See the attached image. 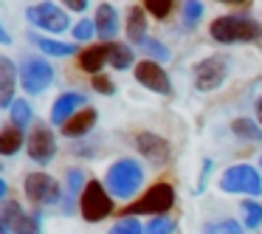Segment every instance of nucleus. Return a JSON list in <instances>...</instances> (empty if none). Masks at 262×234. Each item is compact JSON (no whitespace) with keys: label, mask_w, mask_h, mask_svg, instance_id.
<instances>
[{"label":"nucleus","mask_w":262,"mask_h":234,"mask_svg":"<svg viewBox=\"0 0 262 234\" xmlns=\"http://www.w3.org/2000/svg\"><path fill=\"white\" fill-rule=\"evenodd\" d=\"M113 68H119V71H124V68H130L133 65V51H130V46H121V42H110V59H107Z\"/></svg>","instance_id":"nucleus-25"},{"label":"nucleus","mask_w":262,"mask_h":234,"mask_svg":"<svg viewBox=\"0 0 262 234\" xmlns=\"http://www.w3.org/2000/svg\"><path fill=\"white\" fill-rule=\"evenodd\" d=\"M239 209H243L245 228H259L262 226V203H256V200H245Z\"/></svg>","instance_id":"nucleus-27"},{"label":"nucleus","mask_w":262,"mask_h":234,"mask_svg":"<svg viewBox=\"0 0 262 234\" xmlns=\"http://www.w3.org/2000/svg\"><path fill=\"white\" fill-rule=\"evenodd\" d=\"M136 79L152 93H161V96H169L172 93L169 74H166V71L161 68V62H155V59H144V62L136 65Z\"/></svg>","instance_id":"nucleus-11"},{"label":"nucleus","mask_w":262,"mask_h":234,"mask_svg":"<svg viewBox=\"0 0 262 234\" xmlns=\"http://www.w3.org/2000/svg\"><path fill=\"white\" fill-rule=\"evenodd\" d=\"M29 155L31 161H37V164H48V161L57 155V138H54V133L48 130V127H34V133L29 136Z\"/></svg>","instance_id":"nucleus-13"},{"label":"nucleus","mask_w":262,"mask_h":234,"mask_svg":"<svg viewBox=\"0 0 262 234\" xmlns=\"http://www.w3.org/2000/svg\"><path fill=\"white\" fill-rule=\"evenodd\" d=\"M62 3L71 9V12H85L88 9V0H62Z\"/></svg>","instance_id":"nucleus-35"},{"label":"nucleus","mask_w":262,"mask_h":234,"mask_svg":"<svg viewBox=\"0 0 262 234\" xmlns=\"http://www.w3.org/2000/svg\"><path fill=\"white\" fill-rule=\"evenodd\" d=\"M203 234H245V226L231 217H223V220H211L203 226Z\"/></svg>","instance_id":"nucleus-24"},{"label":"nucleus","mask_w":262,"mask_h":234,"mask_svg":"<svg viewBox=\"0 0 262 234\" xmlns=\"http://www.w3.org/2000/svg\"><path fill=\"white\" fill-rule=\"evenodd\" d=\"M141 46L147 48V54L155 59V62H166V59H169V51H166L164 42H158V40H144Z\"/></svg>","instance_id":"nucleus-33"},{"label":"nucleus","mask_w":262,"mask_h":234,"mask_svg":"<svg viewBox=\"0 0 262 234\" xmlns=\"http://www.w3.org/2000/svg\"><path fill=\"white\" fill-rule=\"evenodd\" d=\"M234 133H237L239 138H251V141H259L262 138V124L254 119H234Z\"/></svg>","instance_id":"nucleus-26"},{"label":"nucleus","mask_w":262,"mask_h":234,"mask_svg":"<svg viewBox=\"0 0 262 234\" xmlns=\"http://www.w3.org/2000/svg\"><path fill=\"white\" fill-rule=\"evenodd\" d=\"M211 40L223 42H251V40H259L262 37V26L256 20L248 17H237V14H228V17H217L211 23Z\"/></svg>","instance_id":"nucleus-2"},{"label":"nucleus","mask_w":262,"mask_h":234,"mask_svg":"<svg viewBox=\"0 0 262 234\" xmlns=\"http://www.w3.org/2000/svg\"><path fill=\"white\" fill-rule=\"evenodd\" d=\"M144 231H147V234H172V231H175V220H169L166 215H155Z\"/></svg>","instance_id":"nucleus-30"},{"label":"nucleus","mask_w":262,"mask_h":234,"mask_svg":"<svg viewBox=\"0 0 262 234\" xmlns=\"http://www.w3.org/2000/svg\"><path fill=\"white\" fill-rule=\"evenodd\" d=\"M82 104H85V96H82V93H62L51 108V121L57 127H62L74 113H79Z\"/></svg>","instance_id":"nucleus-15"},{"label":"nucleus","mask_w":262,"mask_h":234,"mask_svg":"<svg viewBox=\"0 0 262 234\" xmlns=\"http://www.w3.org/2000/svg\"><path fill=\"white\" fill-rule=\"evenodd\" d=\"M172 203H175V189L169 183H155L136 203L127 206V215H166Z\"/></svg>","instance_id":"nucleus-5"},{"label":"nucleus","mask_w":262,"mask_h":234,"mask_svg":"<svg viewBox=\"0 0 262 234\" xmlns=\"http://www.w3.org/2000/svg\"><path fill=\"white\" fill-rule=\"evenodd\" d=\"M93 124H96V110H93V108H82L79 113H74L62 124V133H65V136H71V138H79V136H85Z\"/></svg>","instance_id":"nucleus-17"},{"label":"nucleus","mask_w":262,"mask_h":234,"mask_svg":"<svg viewBox=\"0 0 262 234\" xmlns=\"http://www.w3.org/2000/svg\"><path fill=\"white\" fill-rule=\"evenodd\" d=\"M127 37L133 42H144L147 40V14L141 6H133L127 14Z\"/></svg>","instance_id":"nucleus-20"},{"label":"nucleus","mask_w":262,"mask_h":234,"mask_svg":"<svg viewBox=\"0 0 262 234\" xmlns=\"http://www.w3.org/2000/svg\"><path fill=\"white\" fill-rule=\"evenodd\" d=\"M93 88H96L99 93H113V91H116L113 82H110L104 74H93Z\"/></svg>","instance_id":"nucleus-34"},{"label":"nucleus","mask_w":262,"mask_h":234,"mask_svg":"<svg viewBox=\"0 0 262 234\" xmlns=\"http://www.w3.org/2000/svg\"><path fill=\"white\" fill-rule=\"evenodd\" d=\"M220 3H234V6H239V3H248V0H220Z\"/></svg>","instance_id":"nucleus-37"},{"label":"nucleus","mask_w":262,"mask_h":234,"mask_svg":"<svg viewBox=\"0 0 262 234\" xmlns=\"http://www.w3.org/2000/svg\"><path fill=\"white\" fill-rule=\"evenodd\" d=\"M26 195L31 203L46 206V203H57L59 200V183L46 172H29L26 175Z\"/></svg>","instance_id":"nucleus-9"},{"label":"nucleus","mask_w":262,"mask_h":234,"mask_svg":"<svg viewBox=\"0 0 262 234\" xmlns=\"http://www.w3.org/2000/svg\"><path fill=\"white\" fill-rule=\"evenodd\" d=\"M29 40H31V46H37L42 54H48V57H68V54H74V46L51 40V37H42V34H37V31H31Z\"/></svg>","instance_id":"nucleus-19"},{"label":"nucleus","mask_w":262,"mask_h":234,"mask_svg":"<svg viewBox=\"0 0 262 234\" xmlns=\"http://www.w3.org/2000/svg\"><path fill=\"white\" fill-rule=\"evenodd\" d=\"M256 121H259V124H262V96L256 99Z\"/></svg>","instance_id":"nucleus-36"},{"label":"nucleus","mask_w":262,"mask_h":234,"mask_svg":"<svg viewBox=\"0 0 262 234\" xmlns=\"http://www.w3.org/2000/svg\"><path fill=\"white\" fill-rule=\"evenodd\" d=\"M133 144H136L138 153H141L149 164H155V166H164L166 161H169V155H172L169 141L161 138L158 133H138V136L133 138Z\"/></svg>","instance_id":"nucleus-12"},{"label":"nucleus","mask_w":262,"mask_h":234,"mask_svg":"<svg viewBox=\"0 0 262 234\" xmlns=\"http://www.w3.org/2000/svg\"><path fill=\"white\" fill-rule=\"evenodd\" d=\"M71 31H74V40H79V42H88L93 34H99V31H96V23H93V20H79V23H76Z\"/></svg>","instance_id":"nucleus-32"},{"label":"nucleus","mask_w":262,"mask_h":234,"mask_svg":"<svg viewBox=\"0 0 262 234\" xmlns=\"http://www.w3.org/2000/svg\"><path fill=\"white\" fill-rule=\"evenodd\" d=\"M107 59H110V46H91L79 54V65L88 74H99Z\"/></svg>","instance_id":"nucleus-18"},{"label":"nucleus","mask_w":262,"mask_h":234,"mask_svg":"<svg viewBox=\"0 0 262 234\" xmlns=\"http://www.w3.org/2000/svg\"><path fill=\"white\" fill-rule=\"evenodd\" d=\"M20 79V68L9 57H0V108L9 110L14 104V82Z\"/></svg>","instance_id":"nucleus-14"},{"label":"nucleus","mask_w":262,"mask_h":234,"mask_svg":"<svg viewBox=\"0 0 262 234\" xmlns=\"http://www.w3.org/2000/svg\"><path fill=\"white\" fill-rule=\"evenodd\" d=\"M26 17L34 29H42V31H51V34H62L68 31V12L59 9L57 3H37V6L26 9Z\"/></svg>","instance_id":"nucleus-7"},{"label":"nucleus","mask_w":262,"mask_h":234,"mask_svg":"<svg viewBox=\"0 0 262 234\" xmlns=\"http://www.w3.org/2000/svg\"><path fill=\"white\" fill-rule=\"evenodd\" d=\"M110 234H147V231H144L141 223L136 220V215H127V217H121L119 223H113Z\"/></svg>","instance_id":"nucleus-29"},{"label":"nucleus","mask_w":262,"mask_h":234,"mask_svg":"<svg viewBox=\"0 0 262 234\" xmlns=\"http://www.w3.org/2000/svg\"><path fill=\"white\" fill-rule=\"evenodd\" d=\"M259 166H262V158H259Z\"/></svg>","instance_id":"nucleus-38"},{"label":"nucleus","mask_w":262,"mask_h":234,"mask_svg":"<svg viewBox=\"0 0 262 234\" xmlns=\"http://www.w3.org/2000/svg\"><path fill=\"white\" fill-rule=\"evenodd\" d=\"M0 228L12 234H40V211L29 217L14 200H6L0 209Z\"/></svg>","instance_id":"nucleus-8"},{"label":"nucleus","mask_w":262,"mask_h":234,"mask_svg":"<svg viewBox=\"0 0 262 234\" xmlns=\"http://www.w3.org/2000/svg\"><path fill=\"white\" fill-rule=\"evenodd\" d=\"M85 186H88V181H85V175H82V169H68V183H65V198H62L65 211L71 209L76 195L85 192Z\"/></svg>","instance_id":"nucleus-22"},{"label":"nucleus","mask_w":262,"mask_h":234,"mask_svg":"<svg viewBox=\"0 0 262 234\" xmlns=\"http://www.w3.org/2000/svg\"><path fill=\"white\" fill-rule=\"evenodd\" d=\"M9 119H12L14 127L26 130V127L31 124V119H34V110H31L29 102H23V99H14V104L9 108Z\"/></svg>","instance_id":"nucleus-23"},{"label":"nucleus","mask_w":262,"mask_h":234,"mask_svg":"<svg viewBox=\"0 0 262 234\" xmlns=\"http://www.w3.org/2000/svg\"><path fill=\"white\" fill-rule=\"evenodd\" d=\"M220 189L223 192H234V195H248V198H259L262 195V175L248 164H237L231 169L223 172L220 178Z\"/></svg>","instance_id":"nucleus-3"},{"label":"nucleus","mask_w":262,"mask_h":234,"mask_svg":"<svg viewBox=\"0 0 262 234\" xmlns=\"http://www.w3.org/2000/svg\"><path fill=\"white\" fill-rule=\"evenodd\" d=\"M141 3H144V9L158 20L169 17V12H172V0H141Z\"/></svg>","instance_id":"nucleus-31"},{"label":"nucleus","mask_w":262,"mask_h":234,"mask_svg":"<svg viewBox=\"0 0 262 234\" xmlns=\"http://www.w3.org/2000/svg\"><path fill=\"white\" fill-rule=\"evenodd\" d=\"M51 82H54V71L42 57H26L20 62V85L29 96L42 93L46 88H51Z\"/></svg>","instance_id":"nucleus-6"},{"label":"nucleus","mask_w":262,"mask_h":234,"mask_svg":"<svg viewBox=\"0 0 262 234\" xmlns=\"http://www.w3.org/2000/svg\"><path fill=\"white\" fill-rule=\"evenodd\" d=\"M226 76H228L226 59L209 57L203 62H198V68H194V85H198V91H214V88H220L226 82Z\"/></svg>","instance_id":"nucleus-10"},{"label":"nucleus","mask_w":262,"mask_h":234,"mask_svg":"<svg viewBox=\"0 0 262 234\" xmlns=\"http://www.w3.org/2000/svg\"><path fill=\"white\" fill-rule=\"evenodd\" d=\"M181 12H183V26H186V29H192V26L203 17V6H200L198 0H183Z\"/></svg>","instance_id":"nucleus-28"},{"label":"nucleus","mask_w":262,"mask_h":234,"mask_svg":"<svg viewBox=\"0 0 262 234\" xmlns=\"http://www.w3.org/2000/svg\"><path fill=\"white\" fill-rule=\"evenodd\" d=\"M93 23H96V31L102 40H113L116 31H119V14H116V9L110 6V3H102V6L96 9V17H93Z\"/></svg>","instance_id":"nucleus-16"},{"label":"nucleus","mask_w":262,"mask_h":234,"mask_svg":"<svg viewBox=\"0 0 262 234\" xmlns=\"http://www.w3.org/2000/svg\"><path fill=\"white\" fill-rule=\"evenodd\" d=\"M79 209L82 217L88 223H99L113 211V195L107 192V186L99 181H88L85 192L79 195Z\"/></svg>","instance_id":"nucleus-4"},{"label":"nucleus","mask_w":262,"mask_h":234,"mask_svg":"<svg viewBox=\"0 0 262 234\" xmlns=\"http://www.w3.org/2000/svg\"><path fill=\"white\" fill-rule=\"evenodd\" d=\"M141 181H144V169H141V164H136L133 158L116 161L107 169V175H104L107 192L113 195V198H121V200L133 198V195L138 192V186H141Z\"/></svg>","instance_id":"nucleus-1"},{"label":"nucleus","mask_w":262,"mask_h":234,"mask_svg":"<svg viewBox=\"0 0 262 234\" xmlns=\"http://www.w3.org/2000/svg\"><path fill=\"white\" fill-rule=\"evenodd\" d=\"M20 147H23V130L14 127V124H6L3 130H0V153L14 155Z\"/></svg>","instance_id":"nucleus-21"}]
</instances>
